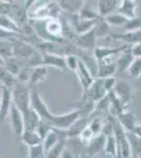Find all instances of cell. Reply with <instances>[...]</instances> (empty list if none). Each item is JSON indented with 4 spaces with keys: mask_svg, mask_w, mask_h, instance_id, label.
I'll return each instance as SVG.
<instances>
[{
    "mask_svg": "<svg viewBox=\"0 0 141 158\" xmlns=\"http://www.w3.org/2000/svg\"><path fill=\"white\" fill-rule=\"evenodd\" d=\"M22 59L16 57V56H12V57L7 58V59L1 60L2 63L1 65L4 67L7 71H10L11 73H13L14 75H18L19 72L21 71V69L23 68V63H22Z\"/></svg>",
    "mask_w": 141,
    "mask_h": 158,
    "instance_id": "4316f807",
    "label": "cell"
},
{
    "mask_svg": "<svg viewBox=\"0 0 141 158\" xmlns=\"http://www.w3.org/2000/svg\"><path fill=\"white\" fill-rule=\"evenodd\" d=\"M15 0H1V2H7V3H14Z\"/></svg>",
    "mask_w": 141,
    "mask_h": 158,
    "instance_id": "816d5d0a",
    "label": "cell"
},
{
    "mask_svg": "<svg viewBox=\"0 0 141 158\" xmlns=\"http://www.w3.org/2000/svg\"><path fill=\"white\" fill-rule=\"evenodd\" d=\"M115 137H116L117 143H118V150L121 152L123 158H133L132 149H131V144L127 138V133L124 130L123 127L120 124V122L115 120Z\"/></svg>",
    "mask_w": 141,
    "mask_h": 158,
    "instance_id": "277c9868",
    "label": "cell"
},
{
    "mask_svg": "<svg viewBox=\"0 0 141 158\" xmlns=\"http://www.w3.org/2000/svg\"><path fill=\"white\" fill-rule=\"evenodd\" d=\"M129 45L127 44H122L120 47L112 48L110 45H104V47H96V49L94 50V55L96 57V59L100 61L106 59V58H112L115 56H118L121 52H123L125 49H127Z\"/></svg>",
    "mask_w": 141,
    "mask_h": 158,
    "instance_id": "7c38bea8",
    "label": "cell"
},
{
    "mask_svg": "<svg viewBox=\"0 0 141 158\" xmlns=\"http://www.w3.org/2000/svg\"><path fill=\"white\" fill-rule=\"evenodd\" d=\"M134 56H133L132 52H131V48L125 49L123 52H121L119 55L117 56V72L124 73L127 72L131 63L134 60Z\"/></svg>",
    "mask_w": 141,
    "mask_h": 158,
    "instance_id": "603a6c76",
    "label": "cell"
},
{
    "mask_svg": "<svg viewBox=\"0 0 141 158\" xmlns=\"http://www.w3.org/2000/svg\"><path fill=\"white\" fill-rule=\"evenodd\" d=\"M106 143V136L104 134H98L86 146V155L89 157H93L95 155L104 152V148Z\"/></svg>",
    "mask_w": 141,
    "mask_h": 158,
    "instance_id": "9a60e30c",
    "label": "cell"
},
{
    "mask_svg": "<svg viewBox=\"0 0 141 158\" xmlns=\"http://www.w3.org/2000/svg\"><path fill=\"white\" fill-rule=\"evenodd\" d=\"M103 124H104V121L101 116H97V115L92 114V119H91V121H89V128L92 130V132H93L95 135L102 133Z\"/></svg>",
    "mask_w": 141,
    "mask_h": 158,
    "instance_id": "8d00e7d4",
    "label": "cell"
},
{
    "mask_svg": "<svg viewBox=\"0 0 141 158\" xmlns=\"http://www.w3.org/2000/svg\"><path fill=\"white\" fill-rule=\"evenodd\" d=\"M38 1H39V0H25V2H24V7L27 9V11L29 12L30 10L32 9V7L34 6L36 3H38Z\"/></svg>",
    "mask_w": 141,
    "mask_h": 158,
    "instance_id": "c3c4849f",
    "label": "cell"
},
{
    "mask_svg": "<svg viewBox=\"0 0 141 158\" xmlns=\"http://www.w3.org/2000/svg\"><path fill=\"white\" fill-rule=\"evenodd\" d=\"M13 102L21 112L32 106V89L27 83L18 82L12 89Z\"/></svg>",
    "mask_w": 141,
    "mask_h": 158,
    "instance_id": "3957f363",
    "label": "cell"
},
{
    "mask_svg": "<svg viewBox=\"0 0 141 158\" xmlns=\"http://www.w3.org/2000/svg\"><path fill=\"white\" fill-rule=\"evenodd\" d=\"M127 73L134 79H138L141 77V58H135L133 62L131 63Z\"/></svg>",
    "mask_w": 141,
    "mask_h": 158,
    "instance_id": "ab89813d",
    "label": "cell"
},
{
    "mask_svg": "<svg viewBox=\"0 0 141 158\" xmlns=\"http://www.w3.org/2000/svg\"><path fill=\"white\" fill-rule=\"evenodd\" d=\"M0 25H1V30H4V31H6V32L17 33V34L20 32V25L10 16L1 15Z\"/></svg>",
    "mask_w": 141,
    "mask_h": 158,
    "instance_id": "4dcf8cb0",
    "label": "cell"
},
{
    "mask_svg": "<svg viewBox=\"0 0 141 158\" xmlns=\"http://www.w3.org/2000/svg\"><path fill=\"white\" fill-rule=\"evenodd\" d=\"M27 12V16L34 20H48L53 18H59L61 14V9L56 1H44L37 4Z\"/></svg>",
    "mask_w": 141,
    "mask_h": 158,
    "instance_id": "7a4b0ae2",
    "label": "cell"
},
{
    "mask_svg": "<svg viewBox=\"0 0 141 158\" xmlns=\"http://www.w3.org/2000/svg\"><path fill=\"white\" fill-rule=\"evenodd\" d=\"M121 0H98L97 1V11L99 16L106 17L107 15L118 11Z\"/></svg>",
    "mask_w": 141,
    "mask_h": 158,
    "instance_id": "44dd1931",
    "label": "cell"
},
{
    "mask_svg": "<svg viewBox=\"0 0 141 158\" xmlns=\"http://www.w3.org/2000/svg\"><path fill=\"white\" fill-rule=\"evenodd\" d=\"M14 56V45L6 39H1V60Z\"/></svg>",
    "mask_w": 141,
    "mask_h": 158,
    "instance_id": "f35d334b",
    "label": "cell"
},
{
    "mask_svg": "<svg viewBox=\"0 0 141 158\" xmlns=\"http://www.w3.org/2000/svg\"><path fill=\"white\" fill-rule=\"evenodd\" d=\"M42 65L44 67L55 68L59 71H65L68 70L65 62V56L59 55L57 53H44L42 58Z\"/></svg>",
    "mask_w": 141,
    "mask_h": 158,
    "instance_id": "30bf717a",
    "label": "cell"
},
{
    "mask_svg": "<svg viewBox=\"0 0 141 158\" xmlns=\"http://www.w3.org/2000/svg\"><path fill=\"white\" fill-rule=\"evenodd\" d=\"M48 76V67L44 65H38L32 69V73H31V78L29 81V85L31 88H34L39 83L43 82L47 79Z\"/></svg>",
    "mask_w": 141,
    "mask_h": 158,
    "instance_id": "d4e9b609",
    "label": "cell"
},
{
    "mask_svg": "<svg viewBox=\"0 0 141 158\" xmlns=\"http://www.w3.org/2000/svg\"><path fill=\"white\" fill-rule=\"evenodd\" d=\"M0 79H1V85L7 86L10 89H13L15 85L18 82L17 76L11 73L10 71H7L2 65H1V71H0Z\"/></svg>",
    "mask_w": 141,
    "mask_h": 158,
    "instance_id": "f1b7e54d",
    "label": "cell"
},
{
    "mask_svg": "<svg viewBox=\"0 0 141 158\" xmlns=\"http://www.w3.org/2000/svg\"><path fill=\"white\" fill-rule=\"evenodd\" d=\"M45 31L50 36L53 37V39H62L64 38V29H63L62 22L59 18H53L47 20L45 23Z\"/></svg>",
    "mask_w": 141,
    "mask_h": 158,
    "instance_id": "ffe728a7",
    "label": "cell"
},
{
    "mask_svg": "<svg viewBox=\"0 0 141 158\" xmlns=\"http://www.w3.org/2000/svg\"><path fill=\"white\" fill-rule=\"evenodd\" d=\"M66 148V139L60 138L56 146H54L52 149H50L47 152V158H61L62 153Z\"/></svg>",
    "mask_w": 141,
    "mask_h": 158,
    "instance_id": "e575fe53",
    "label": "cell"
},
{
    "mask_svg": "<svg viewBox=\"0 0 141 158\" xmlns=\"http://www.w3.org/2000/svg\"><path fill=\"white\" fill-rule=\"evenodd\" d=\"M77 14L79 15L80 18L86 20H97L99 17L98 11H97V9H94L92 3H84L81 10Z\"/></svg>",
    "mask_w": 141,
    "mask_h": 158,
    "instance_id": "1f68e13d",
    "label": "cell"
},
{
    "mask_svg": "<svg viewBox=\"0 0 141 158\" xmlns=\"http://www.w3.org/2000/svg\"><path fill=\"white\" fill-rule=\"evenodd\" d=\"M131 149H132L133 158H139L141 156V137L136 135L134 132H126Z\"/></svg>",
    "mask_w": 141,
    "mask_h": 158,
    "instance_id": "f546056e",
    "label": "cell"
},
{
    "mask_svg": "<svg viewBox=\"0 0 141 158\" xmlns=\"http://www.w3.org/2000/svg\"><path fill=\"white\" fill-rule=\"evenodd\" d=\"M59 140H60V136H59V134L57 133V131H56L55 129H53L52 132H51V133L44 138V140H43V147H44L45 152H48V150L52 149L54 146H56Z\"/></svg>",
    "mask_w": 141,
    "mask_h": 158,
    "instance_id": "74e56055",
    "label": "cell"
},
{
    "mask_svg": "<svg viewBox=\"0 0 141 158\" xmlns=\"http://www.w3.org/2000/svg\"><path fill=\"white\" fill-rule=\"evenodd\" d=\"M53 129L54 128L52 127V124L48 123V121H45V120H43V119H41L40 122H39V124H38V128H37L36 131L38 132V134H39L40 136H41V138L44 140V138L51 133V132H52Z\"/></svg>",
    "mask_w": 141,
    "mask_h": 158,
    "instance_id": "7bdbcfd3",
    "label": "cell"
},
{
    "mask_svg": "<svg viewBox=\"0 0 141 158\" xmlns=\"http://www.w3.org/2000/svg\"><path fill=\"white\" fill-rule=\"evenodd\" d=\"M91 119H92V115L91 116L82 115L80 118L77 119V120L72 124L70 128L66 130V136H68V138L80 136V134L89 127Z\"/></svg>",
    "mask_w": 141,
    "mask_h": 158,
    "instance_id": "2e32d148",
    "label": "cell"
},
{
    "mask_svg": "<svg viewBox=\"0 0 141 158\" xmlns=\"http://www.w3.org/2000/svg\"><path fill=\"white\" fill-rule=\"evenodd\" d=\"M112 40L123 42V44L133 45L137 42H141V30L133 31V32H124L122 34H110Z\"/></svg>",
    "mask_w": 141,
    "mask_h": 158,
    "instance_id": "d6986e66",
    "label": "cell"
},
{
    "mask_svg": "<svg viewBox=\"0 0 141 158\" xmlns=\"http://www.w3.org/2000/svg\"><path fill=\"white\" fill-rule=\"evenodd\" d=\"M134 133L136 134V135H138L139 137H141V123H139V124H137L136 126V128L134 129Z\"/></svg>",
    "mask_w": 141,
    "mask_h": 158,
    "instance_id": "f907efd6",
    "label": "cell"
},
{
    "mask_svg": "<svg viewBox=\"0 0 141 158\" xmlns=\"http://www.w3.org/2000/svg\"><path fill=\"white\" fill-rule=\"evenodd\" d=\"M140 0H121V3L117 12L123 14L127 18L137 16V9Z\"/></svg>",
    "mask_w": 141,
    "mask_h": 158,
    "instance_id": "cb8c5ba5",
    "label": "cell"
},
{
    "mask_svg": "<svg viewBox=\"0 0 141 158\" xmlns=\"http://www.w3.org/2000/svg\"><path fill=\"white\" fill-rule=\"evenodd\" d=\"M31 89H32V106L38 112V114L41 117V119L52 124L54 129L68 130L77 119L80 118L82 115H85L82 110H79V109L74 110V111L70 112V113L62 114V115L53 114L50 111L47 103L44 102V100L42 99V97L39 95L36 86Z\"/></svg>",
    "mask_w": 141,
    "mask_h": 158,
    "instance_id": "6da1fadb",
    "label": "cell"
},
{
    "mask_svg": "<svg viewBox=\"0 0 141 158\" xmlns=\"http://www.w3.org/2000/svg\"><path fill=\"white\" fill-rule=\"evenodd\" d=\"M107 91L104 88L103 85V79L96 77L93 85L89 86V89L86 92L82 93L83 97H86L89 100L94 101V102H98L101 99H103L107 95Z\"/></svg>",
    "mask_w": 141,
    "mask_h": 158,
    "instance_id": "5b68a950",
    "label": "cell"
},
{
    "mask_svg": "<svg viewBox=\"0 0 141 158\" xmlns=\"http://www.w3.org/2000/svg\"><path fill=\"white\" fill-rule=\"evenodd\" d=\"M0 91H1V98H0V101H1L0 102V121L2 123L9 117L10 111H11V108L14 102H13L12 89L1 85Z\"/></svg>",
    "mask_w": 141,
    "mask_h": 158,
    "instance_id": "8992f818",
    "label": "cell"
},
{
    "mask_svg": "<svg viewBox=\"0 0 141 158\" xmlns=\"http://www.w3.org/2000/svg\"><path fill=\"white\" fill-rule=\"evenodd\" d=\"M14 45V56L20 58V59L27 60L29 58L36 52L35 48L30 43L19 40H12Z\"/></svg>",
    "mask_w": 141,
    "mask_h": 158,
    "instance_id": "ac0fdd59",
    "label": "cell"
},
{
    "mask_svg": "<svg viewBox=\"0 0 141 158\" xmlns=\"http://www.w3.org/2000/svg\"><path fill=\"white\" fill-rule=\"evenodd\" d=\"M15 1L19 2V3H23V6H24V2H25V0H15Z\"/></svg>",
    "mask_w": 141,
    "mask_h": 158,
    "instance_id": "f5cc1de1",
    "label": "cell"
},
{
    "mask_svg": "<svg viewBox=\"0 0 141 158\" xmlns=\"http://www.w3.org/2000/svg\"><path fill=\"white\" fill-rule=\"evenodd\" d=\"M124 32H133V31L141 30V17H133L127 20V22L123 25Z\"/></svg>",
    "mask_w": 141,
    "mask_h": 158,
    "instance_id": "b9f144b4",
    "label": "cell"
},
{
    "mask_svg": "<svg viewBox=\"0 0 141 158\" xmlns=\"http://www.w3.org/2000/svg\"><path fill=\"white\" fill-rule=\"evenodd\" d=\"M61 158H75V156H74V154L68 149V148H65L64 151H63V153H62V156H61Z\"/></svg>",
    "mask_w": 141,
    "mask_h": 158,
    "instance_id": "681fc988",
    "label": "cell"
},
{
    "mask_svg": "<svg viewBox=\"0 0 141 158\" xmlns=\"http://www.w3.org/2000/svg\"><path fill=\"white\" fill-rule=\"evenodd\" d=\"M117 57L114 59L106 58V59L98 61V71H97V77L98 78H106L114 76V74L117 72Z\"/></svg>",
    "mask_w": 141,
    "mask_h": 158,
    "instance_id": "5bb4252c",
    "label": "cell"
},
{
    "mask_svg": "<svg viewBox=\"0 0 141 158\" xmlns=\"http://www.w3.org/2000/svg\"><path fill=\"white\" fill-rule=\"evenodd\" d=\"M104 152L107 155H111L112 157H116L117 153H118V143L115 135L112 136H107L106 137V148H104Z\"/></svg>",
    "mask_w": 141,
    "mask_h": 158,
    "instance_id": "d590c367",
    "label": "cell"
},
{
    "mask_svg": "<svg viewBox=\"0 0 141 158\" xmlns=\"http://www.w3.org/2000/svg\"><path fill=\"white\" fill-rule=\"evenodd\" d=\"M84 3H92L93 2V0H83Z\"/></svg>",
    "mask_w": 141,
    "mask_h": 158,
    "instance_id": "db71d44e",
    "label": "cell"
},
{
    "mask_svg": "<svg viewBox=\"0 0 141 158\" xmlns=\"http://www.w3.org/2000/svg\"><path fill=\"white\" fill-rule=\"evenodd\" d=\"M23 115V120H24V130L27 131H36L38 128L41 117L38 114V112L31 106L30 109L25 110L24 112H22Z\"/></svg>",
    "mask_w": 141,
    "mask_h": 158,
    "instance_id": "e0dca14e",
    "label": "cell"
},
{
    "mask_svg": "<svg viewBox=\"0 0 141 158\" xmlns=\"http://www.w3.org/2000/svg\"><path fill=\"white\" fill-rule=\"evenodd\" d=\"M60 6L61 11H64L68 14H77L83 6V0H55Z\"/></svg>",
    "mask_w": 141,
    "mask_h": 158,
    "instance_id": "484cf974",
    "label": "cell"
},
{
    "mask_svg": "<svg viewBox=\"0 0 141 158\" xmlns=\"http://www.w3.org/2000/svg\"><path fill=\"white\" fill-rule=\"evenodd\" d=\"M139 158H141V156H140V157H139Z\"/></svg>",
    "mask_w": 141,
    "mask_h": 158,
    "instance_id": "9f6ffc18",
    "label": "cell"
},
{
    "mask_svg": "<svg viewBox=\"0 0 141 158\" xmlns=\"http://www.w3.org/2000/svg\"><path fill=\"white\" fill-rule=\"evenodd\" d=\"M97 33L96 30L92 29L91 31L83 34L77 35L76 36V47L84 51H91L94 52L96 49V40H97Z\"/></svg>",
    "mask_w": 141,
    "mask_h": 158,
    "instance_id": "52a82bcc",
    "label": "cell"
},
{
    "mask_svg": "<svg viewBox=\"0 0 141 158\" xmlns=\"http://www.w3.org/2000/svg\"><path fill=\"white\" fill-rule=\"evenodd\" d=\"M116 118L126 132H133L134 129L136 128V126H137L135 115L127 109L118 114L116 116Z\"/></svg>",
    "mask_w": 141,
    "mask_h": 158,
    "instance_id": "7402d4cb",
    "label": "cell"
},
{
    "mask_svg": "<svg viewBox=\"0 0 141 158\" xmlns=\"http://www.w3.org/2000/svg\"><path fill=\"white\" fill-rule=\"evenodd\" d=\"M27 158H30V157H27Z\"/></svg>",
    "mask_w": 141,
    "mask_h": 158,
    "instance_id": "11a10c76",
    "label": "cell"
},
{
    "mask_svg": "<svg viewBox=\"0 0 141 158\" xmlns=\"http://www.w3.org/2000/svg\"><path fill=\"white\" fill-rule=\"evenodd\" d=\"M10 118V124L11 128L15 134L17 136H21L22 133L24 132V120H23V115L22 112L13 103L11 111L9 114Z\"/></svg>",
    "mask_w": 141,
    "mask_h": 158,
    "instance_id": "9c48e42d",
    "label": "cell"
},
{
    "mask_svg": "<svg viewBox=\"0 0 141 158\" xmlns=\"http://www.w3.org/2000/svg\"><path fill=\"white\" fill-rule=\"evenodd\" d=\"M95 136H96V135H95V134L93 133V132H92V130L88 127V128H86V129L82 132V133L80 134V136H79V137H80L81 140H82L84 143L88 144L89 142L91 141V140L93 139Z\"/></svg>",
    "mask_w": 141,
    "mask_h": 158,
    "instance_id": "bcb514c9",
    "label": "cell"
},
{
    "mask_svg": "<svg viewBox=\"0 0 141 158\" xmlns=\"http://www.w3.org/2000/svg\"><path fill=\"white\" fill-rule=\"evenodd\" d=\"M72 17L68 20V23L71 24L72 29L74 30L76 36L77 35L83 34L86 33L89 31H91L92 29H94L95 25H96L97 20H86L82 19L79 17L78 14H71Z\"/></svg>",
    "mask_w": 141,
    "mask_h": 158,
    "instance_id": "ba28073f",
    "label": "cell"
},
{
    "mask_svg": "<svg viewBox=\"0 0 141 158\" xmlns=\"http://www.w3.org/2000/svg\"><path fill=\"white\" fill-rule=\"evenodd\" d=\"M114 91L120 100L122 101V103L127 108V106L131 103L133 98V89L129 85V82L125 80H122V79L121 80H117Z\"/></svg>",
    "mask_w": 141,
    "mask_h": 158,
    "instance_id": "4fadbf2b",
    "label": "cell"
},
{
    "mask_svg": "<svg viewBox=\"0 0 141 158\" xmlns=\"http://www.w3.org/2000/svg\"><path fill=\"white\" fill-rule=\"evenodd\" d=\"M65 62H66L68 70H70L71 72L76 73V71L78 70V67H79L80 58L76 54H68V55H65Z\"/></svg>",
    "mask_w": 141,
    "mask_h": 158,
    "instance_id": "60d3db41",
    "label": "cell"
},
{
    "mask_svg": "<svg viewBox=\"0 0 141 158\" xmlns=\"http://www.w3.org/2000/svg\"><path fill=\"white\" fill-rule=\"evenodd\" d=\"M103 79V85H104V88L106 90L109 92H111L112 90H114L115 85H116V82H117V79L114 77V76H111V77H106V78H102Z\"/></svg>",
    "mask_w": 141,
    "mask_h": 158,
    "instance_id": "f6af8a7d",
    "label": "cell"
},
{
    "mask_svg": "<svg viewBox=\"0 0 141 158\" xmlns=\"http://www.w3.org/2000/svg\"><path fill=\"white\" fill-rule=\"evenodd\" d=\"M30 158H47V152L44 150V147L42 144H38L35 147H31L29 151Z\"/></svg>",
    "mask_w": 141,
    "mask_h": 158,
    "instance_id": "ee69618b",
    "label": "cell"
},
{
    "mask_svg": "<svg viewBox=\"0 0 141 158\" xmlns=\"http://www.w3.org/2000/svg\"><path fill=\"white\" fill-rule=\"evenodd\" d=\"M20 138H21L22 142L24 144H27L30 148L43 143V139L38 134L37 131H27V130H24V132L20 136Z\"/></svg>",
    "mask_w": 141,
    "mask_h": 158,
    "instance_id": "83f0119b",
    "label": "cell"
},
{
    "mask_svg": "<svg viewBox=\"0 0 141 158\" xmlns=\"http://www.w3.org/2000/svg\"><path fill=\"white\" fill-rule=\"evenodd\" d=\"M95 30L97 33V37L102 38V37H107L111 34V25L107 23L104 17L99 16L98 19L96 21V25H95Z\"/></svg>",
    "mask_w": 141,
    "mask_h": 158,
    "instance_id": "d6a6232c",
    "label": "cell"
},
{
    "mask_svg": "<svg viewBox=\"0 0 141 158\" xmlns=\"http://www.w3.org/2000/svg\"><path fill=\"white\" fill-rule=\"evenodd\" d=\"M131 52L134 58H141V42H137L131 45Z\"/></svg>",
    "mask_w": 141,
    "mask_h": 158,
    "instance_id": "7dc6e473",
    "label": "cell"
},
{
    "mask_svg": "<svg viewBox=\"0 0 141 158\" xmlns=\"http://www.w3.org/2000/svg\"><path fill=\"white\" fill-rule=\"evenodd\" d=\"M76 75H77V78H78L79 82H80V85H81V88H82V93L89 90V86L93 85L95 79H96L95 76L91 73V71L89 70V68L86 67L81 60H80V62H79L78 70L76 71Z\"/></svg>",
    "mask_w": 141,
    "mask_h": 158,
    "instance_id": "8fae6325",
    "label": "cell"
},
{
    "mask_svg": "<svg viewBox=\"0 0 141 158\" xmlns=\"http://www.w3.org/2000/svg\"><path fill=\"white\" fill-rule=\"evenodd\" d=\"M104 18H106L107 23L111 25V27H123V25L127 22V20L130 19L119 12L112 13V14L107 15Z\"/></svg>",
    "mask_w": 141,
    "mask_h": 158,
    "instance_id": "836d02e7",
    "label": "cell"
}]
</instances>
